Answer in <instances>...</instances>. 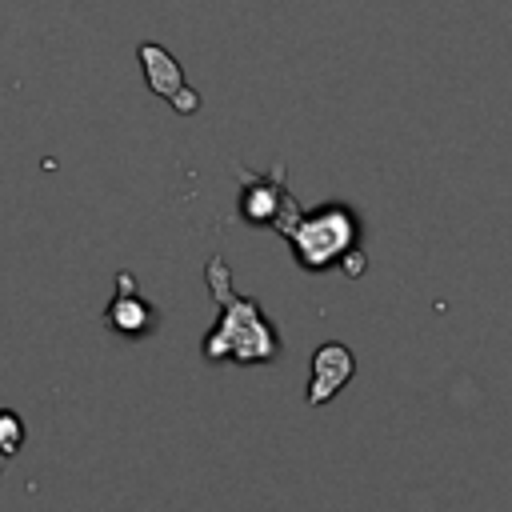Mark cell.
I'll return each instance as SVG.
<instances>
[{
  "instance_id": "3957f363",
  "label": "cell",
  "mask_w": 512,
  "mask_h": 512,
  "mask_svg": "<svg viewBox=\"0 0 512 512\" xmlns=\"http://www.w3.org/2000/svg\"><path fill=\"white\" fill-rule=\"evenodd\" d=\"M236 176H240V220L252 224V228H284L300 204L296 196L288 192L284 184V164H272L268 172H248L244 164H236Z\"/></svg>"
},
{
  "instance_id": "7a4b0ae2",
  "label": "cell",
  "mask_w": 512,
  "mask_h": 512,
  "mask_svg": "<svg viewBox=\"0 0 512 512\" xmlns=\"http://www.w3.org/2000/svg\"><path fill=\"white\" fill-rule=\"evenodd\" d=\"M280 236L292 244V256L300 268L308 272H324V268H336L344 252L356 248L360 240V220L352 208L344 204H324V208H312V212H296Z\"/></svg>"
},
{
  "instance_id": "8992f818",
  "label": "cell",
  "mask_w": 512,
  "mask_h": 512,
  "mask_svg": "<svg viewBox=\"0 0 512 512\" xmlns=\"http://www.w3.org/2000/svg\"><path fill=\"white\" fill-rule=\"evenodd\" d=\"M104 324H108L112 332L128 336V340H140V336H148V332L156 328V308L140 296L132 272H116V292H112V300L104 304Z\"/></svg>"
},
{
  "instance_id": "ba28073f",
  "label": "cell",
  "mask_w": 512,
  "mask_h": 512,
  "mask_svg": "<svg viewBox=\"0 0 512 512\" xmlns=\"http://www.w3.org/2000/svg\"><path fill=\"white\" fill-rule=\"evenodd\" d=\"M340 268H344L348 276H360V272H364V252H360V248L344 252V256H340Z\"/></svg>"
},
{
  "instance_id": "52a82bcc",
  "label": "cell",
  "mask_w": 512,
  "mask_h": 512,
  "mask_svg": "<svg viewBox=\"0 0 512 512\" xmlns=\"http://www.w3.org/2000/svg\"><path fill=\"white\" fill-rule=\"evenodd\" d=\"M20 444H24V420L12 408H0V456L20 452Z\"/></svg>"
},
{
  "instance_id": "5b68a950",
  "label": "cell",
  "mask_w": 512,
  "mask_h": 512,
  "mask_svg": "<svg viewBox=\"0 0 512 512\" xmlns=\"http://www.w3.org/2000/svg\"><path fill=\"white\" fill-rule=\"evenodd\" d=\"M352 376H356V356H352V348L340 344V340H328V344H320V348L312 352V372H308V392H304V400H308L312 408H320V404L336 400Z\"/></svg>"
},
{
  "instance_id": "6da1fadb",
  "label": "cell",
  "mask_w": 512,
  "mask_h": 512,
  "mask_svg": "<svg viewBox=\"0 0 512 512\" xmlns=\"http://www.w3.org/2000/svg\"><path fill=\"white\" fill-rule=\"evenodd\" d=\"M204 280L208 292L220 308L216 328L200 340V352L208 364L232 360V364H272L280 356V332L272 328V320L264 316V308L252 296H240L232 288V268L224 256H208L204 264Z\"/></svg>"
},
{
  "instance_id": "277c9868",
  "label": "cell",
  "mask_w": 512,
  "mask_h": 512,
  "mask_svg": "<svg viewBox=\"0 0 512 512\" xmlns=\"http://www.w3.org/2000/svg\"><path fill=\"white\" fill-rule=\"evenodd\" d=\"M140 68H144L148 88H152L160 100H168L180 116H192V112L200 108V96L188 88L184 68L176 64V56H172L168 48H160V44H140Z\"/></svg>"
}]
</instances>
